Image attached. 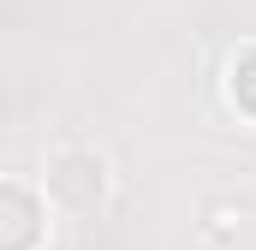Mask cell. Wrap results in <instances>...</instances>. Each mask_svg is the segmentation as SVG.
<instances>
[{"label":"cell","instance_id":"obj_1","mask_svg":"<svg viewBox=\"0 0 256 250\" xmlns=\"http://www.w3.org/2000/svg\"><path fill=\"white\" fill-rule=\"evenodd\" d=\"M232 96H238V108H244V114H256V48L232 66Z\"/></svg>","mask_w":256,"mask_h":250},{"label":"cell","instance_id":"obj_2","mask_svg":"<svg viewBox=\"0 0 256 250\" xmlns=\"http://www.w3.org/2000/svg\"><path fill=\"white\" fill-rule=\"evenodd\" d=\"M6 208H12V238H6V250H24L30 244V202H24V190H6Z\"/></svg>","mask_w":256,"mask_h":250}]
</instances>
